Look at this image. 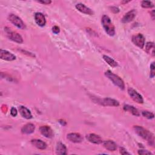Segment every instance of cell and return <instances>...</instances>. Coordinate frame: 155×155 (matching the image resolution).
I'll return each instance as SVG.
<instances>
[{
    "label": "cell",
    "mask_w": 155,
    "mask_h": 155,
    "mask_svg": "<svg viewBox=\"0 0 155 155\" xmlns=\"http://www.w3.org/2000/svg\"><path fill=\"white\" fill-rule=\"evenodd\" d=\"M142 114L143 117L148 119H153L154 118V115L153 113L151 112H150V111H143L142 112Z\"/></svg>",
    "instance_id": "d4e9b609"
},
{
    "label": "cell",
    "mask_w": 155,
    "mask_h": 155,
    "mask_svg": "<svg viewBox=\"0 0 155 155\" xmlns=\"http://www.w3.org/2000/svg\"><path fill=\"white\" fill-rule=\"evenodd\" d=\"M4 29H5V31L6 33L7 36L8 38V39L17 43H19V44L22 43L23 39L18 33L12 30L10 28L8 27H5Z\"/></svg>",
    "instance_id": "277c9868"
},
{
    "label": "cell",
    "mask_w": 155,
    "mask_h": 155,
    "mask_svg": "<svg viewBox=\"0 0 155 155\" xmlns=\"http://www.w3.org/2000/svg\"><path fill=\"white\" fill-rule=\"evenodd\" d=\"M128 93L130 97L136 102L138 104H142L143 102V99L142 96L134 89L129 87L128 88Z\"/></svg>",
    "instance_id": "8992f818"
},
{
    "label": "cell",
    "mask_w": 155,
    "mask_h": 155,
    "mask_svg": "<svg viewBox=\"0 0 155 155\" xmlns=\"http://www.w3.org/2000/svg\"><path fill=\"white\" fill-rule=\"evenodd\" d=\"M101 104L104 105V106H114V107H117L119 105V103L117 101L114 99H111V98H109V97H107V98H104L101 101Z\"/></svg>",
    "instance_id": "9a60e30c"
},
{
    "label": "cell",
    "mask_w": 155,
    "mask_h": 155,
    "mask_svg": "<svg viewBox=\"0 0 155 155\" xmlns=\"http://www.w3.org/2000/svg\"><path fill=\"white\" fill-rule=\"evenodd\" d=\"M155 75V67H154V62H153L150 65V77L154 78Z\"/></svg>",
    "instance_id": "484cf974"
},
{
    "label": "cell",
    "mask_w": 155,
    "mask_h": 155,
    "mask_svg": "<svg viewBox=\"0 0 155 155\" xmlns=\"http://www.w3.org/2000/svg\"><path fill=\"white\" fill-rule=\"evenodd\" d=\"M151 16H152V19L154 20V10H153V11L151 12Z\"/></svg>",
    "instance_id": "d6a6232c"
},
{
    "label": "cell",
    "mask_w": 155,
    "mask_h": 155,
    "mask_svg": "<svg viewBox=\"0 0 155 155\" xmlns=\"http://www.w3.org/2000/svg\"><path fill=\"white\" fill-rule=\"evenodd\" d=\"M35 21L40 27H44L46 24V20L44 15L40 12H37L35 14Z\"/></svg>",
    "instance_id": "4fadbf2b"
},
{
    "label": "cell",
    "mask_w": 155,
    "mask_h": 155,
    "mask_svg": "<svg viewBox=\"0 0 155 155\" xmlns=\"http://www.w3.org/2000/svg\"><path fill=\"white\" fill-rule=\"evenodd\" d=\"M35 130V125L31 123H28L22 127L21 132L23 134H29L33 133Z\"/></svg>",
    "instance_id": "e0dca14e"
},
{
    "label": "cell",
    "mask_w": 155,
    "mask_h": 155,
    "mask_svg": "<svg viewBox=\"0 0 155 155\" xmlns=\"http://www.w3.org/2000/svg\"><path fill=\"white\" fill-rule=\"evenodd\" d=\"M0 58L1 59L8 61H12L16 59V56L12 54V53L5 50L1 49L0 50Z\"/></svg>",
    "instance_id": "30bf717a"
},
{
    "label": "cell",
    "mask_w": 155,
    "mask_h": 155,
    "mask_svg": "<svg viewBox=\"0 0 155 155\" xmlns=\"http://www.w3.org/2000/svg\"><path fill=\"white\" fill-rule=\"evenodd\" d=\"M40 133L47 138H51L54 136V133L53 130L47 125L42 126L39 128Z\"/></svg>",
    "instance_id": "ba28073f"
},
{
    "label": "cell",
    "mask_w": 155,
    "mask_h": 155,
    "mask_svg": "<svg viewBox=\"0 0 155 155\" xmlns=\"http://www.w3.org/2000/svg\"><path fill=\"white\" fill-rule=\"evenodd\" d=\"M141 6L143 8H152L154 7V5L150 1H142L141 2Z\"/></svg>",
    "instance_id": "cb8c5ba5"
},
{
    "label": "cell",
    "mask_w": 155,
    "mask_h": 155,
    "mask_svg": "<svg viewBox=\"0 0 155 155\" xmlns=\"http://www.w3.org/2000/svg\"><path fill=\"white\" fill-rule=\"evenodd\" d=\"M105 75L117 87L120 89L124 90L125 88V84L123 80L117 74L113 73L110 70H107L105 72Z\"/></svg>",
    "instance_id": "3957f363"
},
{
    "label": "cell",
    "mask_w": 155,
    "mask_h": 155,
    "mask_svg": "<svg viewBox=\"0 0 155 155\" xmlns=\"http://www.w3.org/2000/svg\"><path fill=\"white\" fill-rule=\"evenodd\" d=\"M132 42L139 48H143L145 45V38L142 34L138 33L132 36Z\"/></svg>",
    "instance_id": "52a82bcc"
},
{
    "label": "cell",
    "mask_w": 155,
    "mask_h": 155,
    "mask_svg": "<svg viewBox=\"0 0 155 155\" xmlns=\"http://www.w3.org/2000/svg\"><path fill=\"white\" fill-rule=\"evenodd\" d=\"M31 143L39 150H45L47 148V144L40 139H32Z\"/></svg>",
    "instance_id": "ac0fdd59"
},
{
    "label": "cell",
    "mask_w": 155,
    "mask_h": 155,
    "mask_svg": "<svg viewBox=\"0 0 155 155\" xmlns=\"http://www.w3.org/2000/svg\"><path fill=\"white\" fill-rule=\"evenodd\" d=\"M67 138L70 142L74 143H79L81 142L83 140L82 136L79 133H71L67 135Z\"/></svg>",
    "instance_id": "7c38bea8"
},
{
    "label": "cell",
    "mask_w": 155,
    "mask_h": 155,
    "mask_svg": "<svg viewBox=\"0 0 155 155\" xmlns=\"http://www.w3.org/2000/svg\"><path fill=\"white\" fill-rule=\"evenodd\" d=\"M120 153L122 154H130L129 153H128L126 150L124 148H120Z\"/></svg>",
    "instance_id": "1f68e13d"
},
{
    "label": "cell",
    "mask_w": 155,
    "mask_h": 155,
    "mask_svg": "<svg viewBox=\"0 0 155 155\" xmlns=\"http://www.w3.org/2000/svg\"><path fill=\"white\" fill-rule=\"evenodd\" d=\"M136 15V11L134 9H133L129 12H128L122 18V23H128L131 22L134 19Z\"/></svg>",
    "instance_id": "8fae6325"
},
{
    "label": "cell",
    "mask_w": 155,
    "mask_h": 155,
    "mask_svg": "<svg viewBox=\"0 0 155 155\" xmlns=\"http://www.w3.org/2000/svg\"><path fill=\"white\" fill-rule=\"evenodd\" d=\"M10 114L13 117H15L16 116L17 114H18V111H17V110L16 108H15V107H12L11 108V110H10Z\"/></svg>",
    "instance_id": "83f0119b"
},
{
    "label": "cell",
    "mask_w": 155,
    "mask_h": 155,
    "mask_svg": "<svg viewBox=\"0 0 155 155\" xmlns=\"http://www.w3.org/2000/svg\"><path fill=\"white\" fill-rule=\"evenodd\" d=\"M103 59L111 67H113V68L114 67H116L118 65L117 62H116L114 59H113L110 57H109L108 56L103 55Z\"/></svg>",
    "instance_id": "603a6c76"
},
{
    "label": "cell",
    "mask_w": 155,
    "mask_h": 155,
    "mask_svg": "<svg viewBox=\"0 0 155 155\" xmlns=\"http://www.w3.org/2000/svg\"><path fill=\"white\" fill-rule=\"evenodd\" d=\"M123 108L125 111H128V112L131 113L133 115H134L136 116H139L140 115V113H139V111L137 110V109L132 105H124Z\"/></svg>",
    "instance_id": "44dd1931"
},
{
    "label": "cell",
    "mask_w": 155,
    "mask_h": 155,
    "mask_svg": "<svg viewBox=\"0 0 155 155\" xmlns=\"http://www.w3.org/2000/svg\"><path fill=\"white\" fill-rule=\"evenodd\" d=\"M130 2V1H122V4H124V3L125 4V3H127V2Z\"/></svg>",
    "instance_id": "e575fe53"
},
{
    "label": "cell",
    "mask_w": 155,
    "mask_h": 155,
    "mask_svg": "<svg viewBox=\"0 0 155 155\" xmlns=\"http://www.w3.org/2000/svg\"><path fill=\"white\" fill-rule=\"evenodd\" d=\"M86 139L90 142L94 144H101L102 143V139L100 136L94 133H90L86 135Z\"/></svg>",
    "instance_id": "9c48e42d"
},
{
    "label": "cell",
    "mask_w": 155,
    "mask_h": 155,
    "mask_svg": "<svg viewBox=\"0 0 155 155\" xmlns=\"http://www.w3.org/2000/svg\"><path fill=\"white\" fill-rule=\"evenodd\" d=\"M110 8H111V11L114 13H117L119 12V9L116 7H111Z\"/></svg>",
    "instance_id": "4dcf8cb0"
},
{
    "label": "cell",
    "mask_w": 155,
    "mask_h": 155,
    "mask_svg": "<svg viewBox=\"0 0 155 155\" xmlns=\"http://www.w3.org/2000/svg\"><path fill=\"white\" fill-rule=\"evenodd\" d=\"M52 31L54 34H58L59 33V31H60L59 27L56 26V25H54V27H52Z\"/></svg>",
    "instance_id": "f1b7e54d"
},
{
    "label": "cell",
    "mask_w": 155,
    "mask_h": 155,
    "mask_svg": "<svg viewBox=\"0 0 155 155\" xmlns=\"http://www.w3.org/2000/svg\"><path fill=\"white\" fill-rule=\"evenodd\" d=\"M38 2H39V3H41L42 4H45V5H48L51 2V1H50V0H44H44H40V1H38Z\"/></svg>",
    "instance_id": "f546056e"
},
{
    "label": "cell",
    "mask_w": 155,
    "mask_h": 155,
    "mask_svg": "<svg viewBox=\"0 0 155 155\" xmlns=\"http://www.w3.org/2000/svg\"><path fill=\"white\" fill-rule=\"evenodd\" d=\"M145 51L147 53L150 54L153 56H154V44L153 42H148L146 44Z\"/></svg>",
    "instance_id": "7402d4cb"
},
{
    "label": "cell",
    "mask_w": 155,
    "mask_h": 155,
    "mask_svg": "<svg viewBox=\"0 0 155 155\" xmlns=\"http://www.w3.org/2000/svg\"><path fill=\"white\" fill-rule=\"evenodd\" d=\"M134 130L137 134L140 136L143 139L146 140L150 145H153L154 143V138L153 133L148 130L140 126H134Z\"/></svg>",
    "instance_id": "6da1fadb"
},
{
    "label": "cell",
    "mask_w": 155,
    "mask_h": 155,
    "mask_svg": "<svg viewBox=\"0 0 155 155\" xmlns=\"http://www.w3.org/2000/svg\"><path fill=\"white\" fill-rule=\"evenodd\" d=\"M18 109H19V111L21 115L23 117H24L27 119H30L32 118V114H31L30 111L25 107L19 106Z\"/></svg>",
    "instance_id": "2e32d148"
},
{
    "label": "cell",
    "mask_w": 155,
    "mask_h": 155,
    "mask_svg": "<svg viewBox=\"0 0 155 155\" xmlns=\"http://www.w3.org/2000/svg\"><path fill=\"white\" fill-rule=\"evenodd\" d=\"M138 154L140 155H145V154H153L150 151H148V150H140L138 151Z\"/></svg>",
    "instance_id": "4316f807"
},
{
    "label": "cell",
    "mask_w": 155,
    "mask_h": 155,
    "mask_svg": "<svg viewBox=\"0 0 155 155\" xmlns=\"http://www.w3.org/2000/svg\"><path fill=\"white\" fill-rule=\"evenodd\" d=\"M8 20L13 25H15L16 27H17L18 28H19L20 29L23 30L26 28V26H25L24 22L22 21V20L19 17L16 16V15L10 14L8 16Z\"/></svg>",
    "instance_id": "5b68a950"
},
{
    "label": "cell",
    "mask_w": 155,
    "mask_h": 155,
    "mask_svg": "<svg viewBox=\"0 0 155 155\" xmlns=\"http://www.w3.org/2000/svg\"><path fill=\"white\" fill-rule=\"evenodd\" d=\"M102 25L105 30V32L111 36H113L115 34V28L113 23L111 21L110 18L107 16L104 15L101 19Z\"/></svg>",
    "instance_id": "7a4b0ae2"
},
{
    "label": "cell",
    "mask_w": 155,
    "mask_h": 155,
    "mask_svg": "<svg viewBox=\"0 0 155 155\" xmlns=\"http://www.w3.org/2000/svg\"><path fill=\"white\" fill-rule=\"evenodd\" d=\"M75 7L78 11H79L83 13L89 15H93V12L90 8H88L85 5H84V4H82V3L77 4L75 5Z\"/></svg>",
    "instance_id": "5bb4252c"
},
{
    "label": "cell",
    "mask_w": 155,
    "mask_h": 155,
    "mask_svg": "<svg viewBox=\"0 0 155 155\" xmlns=\"http://www.w3.org/2000/svg\"><path fill=\"white\" fill-rule=\"evenodd\" d=\"M67 148L64 144L61 142H58L56 147V153L57 154L64 155L67 154Z\"/></svg>",
    "instance_id": "ffe728a7"
},
{
    "label": "cell",
    "mask_w": 155,
    "mask_h": 155,
    "mask_svg": "<svg viewBox=\"0 0 155 155\" xmlns=\"http://www.w3.org/2000/svg\"><path fill=\"white\" fill-rule=\"evenodd\" d=\"M103 146L105 149L110 151H114L117 148L116 143L111 140H108L105 141L103 143Z\"/></svg>",
    "instance_id": "d6986e66"
},
{
    "label": "cell",
    "mask_w": 155,
    "mask_h": 155,
    "mask_svg": "<svg viewBox=\"0 0 155 155\" xmlns=\"http://www.w3.org/2000/svg\"><path fill=\"white\" fill-rule=\"evenodd\" d=\"M59 122H60L62 125H66V122H65V121L64 120H63V122H61V120H59Z\"/></svg>",
    "instance_id": "836d02e7"
}]
</instances>
